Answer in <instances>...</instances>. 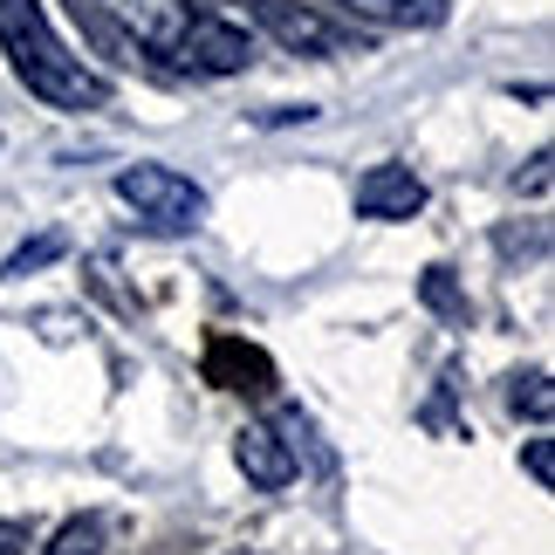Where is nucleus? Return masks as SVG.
Listing matches in <instances>:
<instances>
[{
  "instance_id": "4468645a",
  "label": "nucleus",
  "mask_w": 555,
  "mask_h": 555,
  "mask_svg": "<svg viewBox=\"0 0 555 555\" xmlns=\"http://www.w3.org/2000/svg\"><path fill=\"white\" fill-rule=\"evenodd\" d=\"M55 254H62V241H55V233H49V241H35V247H21V254H14V261H8V268H0V274H28V268H41V261H55Z\"/></svg>"
},
{
  "instance_id": "0eeeda50",
  "label": "nucleus",
  "mask_w": 555,
  "mask_h": 555,
  "mask_svg": "<svg viewBox=\"0 0 555 555\" xmlns=\"http://www.w3.org/2000/svg\"><path fill=\"white\" fill-rule=\"evenodd\" d=\"M357 212H364V220H412V212H425V179L412 165L384 158L357 179Z\"/></svg>"
},
{
  "instance_id": "9b49d317",
  "label": "nucleus",
  "mask_w": 555,
  "mask_h": 555,
  "mask_svg": "<svg viewBox=\"0 0 555 555\" xmlns=\"http://www.w3.org/2000/svg\"><path fill=\"white\" fill-rule=\"evenodd\" d=\"M507 404H515V418H548L555 412V391H548V371H521V377H507Z\"/></svg>"
},
{
  "instance_id": "20e7f679",
  "label": "nucleus",
  "mask_w": 555,
  "mask_h": 555,
  "mask_svg": "<svg viewBox=\"0 0 555 555\" xmlns=\"http://www.w3.org/2000/svg\"><path fill=\"white\" fill-rule=\"evenodd\" d=\"M165 55H179L185 69H199V76H241L254 62V35L233 28V21H220V14H206V8H192Z\"/></svg>"
},
{
  "instance_id": "7ed1b4c3",
  "label": "nucleus",
  "mask_w": 555,
  "mask_h": 555,
  "mask_svg": "<svg viewBox=\"0 0 555 555\" xmlns=\"http://www.w3.org/2000/svg\"><path fill=\"white\" fill-rule=\"evenodd\" d=\"M241 8L261 21L288 55L330 62V55H357V49H364V28H357V21H330L315 0H241Z\"/></svg>"
},
{
  "instance_id": "f257e3e1",
  "label": "nucleus",
  "mask_w": 555,
  "mask_h": 555,
  "mask_svg": "<svg viewBox=\"0 0 555 555\" xmlns=\"http://www.w3.org/2000/svg\"><path fill=\"white\" fill-rule=\"evenodd\" d=\"M0 49H8L21 90L41 96L49 111H103L111 103V82L82 69V55H69V41L49 28L41 0H0Z\"/></svg>"
},
{
  "instance_id": "f8f14e48",
  "label": "nucleus",
  "mask_w": 555,
  "mask_h": 555,
  "mask_svg": "<svg viewBox=\"0 0 555 555\" xmlns=\"http://www.w3.org/2000/svg\"><path fill=\"white\" fill-rule=\"evenodd\" d=\"M41 555H103V515H76L55 528V542Z\"/></svg>"
},
{
  "instance_id": "9d476101",
  "label": "nucleus",
  "mask_w": 555,
  "mask_h": 555,
  "mask_svg": "<svg viewBox=\"0 0 555 555\" xmlns=\"http://www.w3.org/2000/svg\"><path fill=\"white\" fill-rule=\"evenodd\" d=\"M124 14H131V35L144 41V49L165 55V49H172V35L185 28L192 8H185V0H124Z\"/></svg>"
},
{
  "instance_id": "2eb2a0df",
  "label": "nucleus",
  "mask_w": 555,
  "mask_h": 555,
  "mask_svg": "<svg viewBox=\"0 0 555 555\" xmlns=\"http://www.w3.org/2000/svg\"><path fill=\"white\" fill-rule=\"evenodd\" d=\"M521 460H528V480H535V487H548V480H555V453H548V439H535Z\"/></svg>"
},
{
  "instance_id": "dca6fc26",
  "label": "nucleus",
  "mask_w": 555,
  "mask_h": 555,
  "mask_svg": "<svg viewBox=\"0 0 555 555\" xmlns=\"http://www.w3.org/2000/svg\"><path fill=\"white\" fill-rule=\"evenodd\" d=\"M515 192H548V152H535V158H528V172L515 179Z\"/></svg>"
},
{
  "instance_id": "f3484780",
  "label": "nucleus",
  "mask_w": 555,
  "mask_h": 555,
  "mask_svg": "<svg viewBox=\"0 0 555 555\" xmlns=\"http://www.w3.org/2000/svg\"><path fill=\"white\" fill-rule=\"evenodd\" d=\"M21 548H28V528H21V521H0V555H21Z\"/></svg>"
},
{
  "instance_id": "1a4fd4ad",
  "label": "nucleus",
  "mask_w": 555,
  "mask_h": 555,
  "mask_svg": "<svg viewBox=\"0 0 555 555\" xmlns=\"http://www.w3.org/2000/svg\"><path fill=\"white\" fill-rule=\"evenodd\" d=\"M350 21H371V28H439L446 0H336Z\"/></svg>"
},
{
  "instance_id": "6e6552de",
  "label": "nucleus",
  "mask_w": 555,
  "mask_h": 555,
  "mask_svg": "<svg viewBox=\"0 0 555 555\" xmlns=\"http://www.w3.org/2000/svg\"><path fill=\"white\" fill-rule=\"evenodd\" d=\"M233 466H241L261 494H282L295 480V446L274 433V425H241V433H233Z\"/></svg>"
},
{
  "instance_id": "ddd939ff",
  "label": "nucleus",
  "mask_w": 555,
  "mask_h": 555,
  "mask_svg": "<svg viewBox=\"0 0 555 555\" xmlns=\"http://www.w3.org/2000/svg\"><path fill=\"white\" fill-rule=\"evenodd\" d=\"M425 302H433L439 315H460V323H466V302H460V288H453V268H425Z\"/></svg>"
},
{
  "instance_id": "39448f33",
  "label": "nucleus",
  "mask_w": 555,
  "mask_h": 555,
  "mask_svg": "<svg viewBox=\"0 0 555 555\" xmlns=\"http://www.w3.org/2000/svg\"><path fill=\"white\" fill-rule=\"evenodd\" d=\"M199 371H206V384H220V391H233V398H274V384H282L274 357L261 344H247V336H212Z\"/></svg>"
},
{
  "instance_id": "f03ea898",
  "label": "nucleus",
  "mask_w": 555,
  "mask_h": 555,
  "mask_svg": "<svg viewBox=\"0 0 555 555\" xmlns=\"http://www.w3.org/2000/svg\"><path fill=\"white\" fill-rule=\"evenodd\" d=\"M117 199L131 206L152 233H192L206 220V185H192L185 172H172V165H124Z\"/></svg>"
},
{
  "instance_id": "423d86ee",
  "label": "nucleus",
  "mask_w": 555,
  "mask_h": 555,
  "mask_svg": "<svg viewBox=\"0 0 555 555\" xmlns=\"http://www.w3.org/2000/svg\"><path fill=\"white\" fill-rule=\"evenodd\" d=\"M62 8H69V21L82 28L90 55L124 62V69H165V55H158V49H144V41L131 35V21H124L111 0H62Z\"/></svg>"
}]
</instances>
